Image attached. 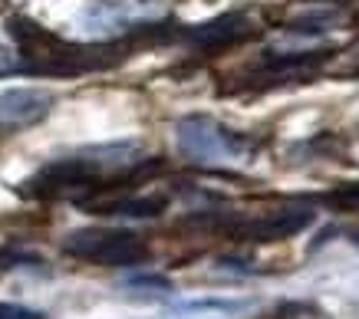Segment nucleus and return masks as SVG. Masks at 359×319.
Returning a JSON list of instances; mask_svg holds the SVG:
<instances>
[{
    "label": "nucleus",
    "mask_w": 359,
    "mask_h": 319,
    "mask_svg": "<svg viewBox=\"0 0 359 319\" xmlns=\"http://www.w3.org/2000/svg\"><path fill=\"white\" fill-rule=\"evenodd\" d=\"M11 66H13V53L0 43V73H4V69H11Z\"/></svg>",
    "instance_id": "13"
},
{
    "label": "nucleus",
    "mask_w": 359,
    "mask_h": 319,
    "mask_svg": "<svg viewBox=\"0 0 359 319\" xmlns=\"http://www.w3.org/2000/svg\"><path fill=\"white\" fill-rule=\"evenodd\" d=\"M316 220V211H310L306 204H287V208L273 211H257V214H244V218H221L218 227L224 234H231L234 241H254V243H273L297 237L300 231H306Z\"/></svg>",
    "instance_id": "4"
},
{
    "label": "nucleus",
    "mask_w": 359,
    "mask_h": 319,
    "mask_svg": "<svg viewBox=\"0 0 359 319\" xmlns=\"http://www.w3.org/2000/svg\"><path fill=\"white\" fill-rule=\"evenodd\" d=\"M56 96L46 86H11L0 89V132L30 129L53 112Z\"/></svg>",
    "instance_id": "5"
},
{
    "label": "nucleus",
    "mask_w": 359,
    "mask_h": 319,
    "mask_svg": "<svg viewBox=\"0 0 359 319\" xmlns=\"http://www.w3.org/2000/svg\"><path fill=\"white\" fill-rule=\"evenodd\" d=\"M330 201H333L337 208H343V211H359V185L339 187V191L330 194Z\"/></svg>",
    "instance_id": "9"
},
{
    "label": "nucleus",
    "mask_w": 359,
    "mask_h": 319,
    "mask_svg": "<svg viewBox=\"0 0 359 319\" xmlns=\"http://www.w3.org/2000/svg\"><path fill=\"white\" fill-rule=\"evenodd\" d=\"M0 319H46L40 309H27L17 303H0Z\"/></svg>",
    "instance_id": "10"
},
{
    "label": "nucleus",
    "mask_w": 359,
    "mask_h": 319,
    "mask_svg": "<svg viewBox=\"0 0 359 319\" xmlns=\"http://www.w3.org/2000/svg\"><path fill=\"white\" fill-rule=\"evenodd\" d=\"M353 66H356V73H359V50H356V59H353Z\"/></svg>",
    "instance_id": "14"
},
{
    "label": "nucleus",
    "mask_w": 359,
    "mask_h": 319,
    "mask_svg": "<svg viewBox=\"0 0 359 319\" xmlns=\"http://www.w3.org/2000/svg\"><path fill=\"white\" fill-rule=\"evenodd\" d=\"M23 264H30V267H36V264H43L36 253H13V250H4L0 253V267H23Z\"/></svg>",
    "instance_id": "12"
},
{
    "label": "nucleus",
    "mask_w": 359,
    "mask_h": 319,
    "mask_svg": "<svg viewBox=\"0 0 359 319\" xmlns=\"http://www.w3.org/2000/svg\"><path fill=\"white\" fill-rule=\"evenodd\" d=\"M129 286H152V290H162V293H168L172 290V280L162 274H139V276H132Z\"/></svg>",
    "instance_id": "11"
},
{
    "label": "nucleus",
    "mask_w": 359,
    "mask_h": 319,
    "mask_svg": "<svg viewBox=\"0 0 359 319\" xmlns=\"http://www.w3.org/2000/svg\"><path fill=\"white\" fill-rule=\"evenodd\" d=\"M175 145H178L182 158H188L191 165H201V168L234 165V162L250 158L254 148H257L250 139L231 132L228 125H221L211 115H185V119H178Z\"/></svg>",
    "instance_id": "2"
},
{
    "label": "nucleus",
    "mask_w": 359,
    "mask_h": 319,
    "mask_svg": "<svg viewBox=\"0 0 359 319\" xmlns=\"http://www.w3.org/2000/svg\"><path fill=\"white\" fill-rule=\"evenodd\" d=\"M250 34H254V20L248 13H221L215 20L198 23L195 30L188 34V40L195 46H205V50H221V46L241 43Z\"/></svg>",
    "instance_id": "6"
},
{
    "label": "nucleus",
    "mask_w": 359,
    "mask_h": 319,
    "mask_svg": "<svg viewBox=\"0 0 359 319\" xmlns=\"http://www.w3.org/2000/svg\"><path fill=\"white\" fill-rule=\"evenodd\" d=\"M11 36L20 43L23 56L43 73H79V69H99L116 63V46H79L66 43L60 36L46 34L33 20H11Z\"/></svg>",
    "instance_id": "1"
},
{
    "label": "nucleus",
    "mask_w": 359,
    "mask_h": 319,
    "mask_svg": "<svg viewBox=\"0 0 359 319\" xmlns=\"http://www.w3.org/2000/svg\"><path fill=\"white\" fill-rule=\"evenodd\" d=\"M89 214H119V218H158L165 211V198H96L86 204Z\"/></svg>",
    "instance_id": "7"
},
{
    "label": "nucleus",
    "mask_w": 359,
    "mask_h": 319,
    "mask_svg": "<svg viewBox=\"0 0 359 319\" xmlns=\"http://www.w3.org/2000/svg\"><path fill=\"white\" fill-rule=\"evenodd\" d=\"M339 23H346V10L337 3H316L294 13V20H287V30L294 34H323V30H337Z\"/></svg>",
    "instance_id": "8"
},
{
    "label": "nucleus",
    "mask_w": 359,
    "mask_h": 319,
    "mask_svg": "<svg viewBox=\"0 0 359 319\" xmlns=\"http://www.w3.org/2000/svg\"><path fill=\"white\" fill-rule=\"evenodd\" d=\"M63 250L76 260L96 267H135L149 260V243L135 231L122 227H79L69 231L63 241Z\"/></svg>",
    "instance_id": "3"
}]
</instances>
